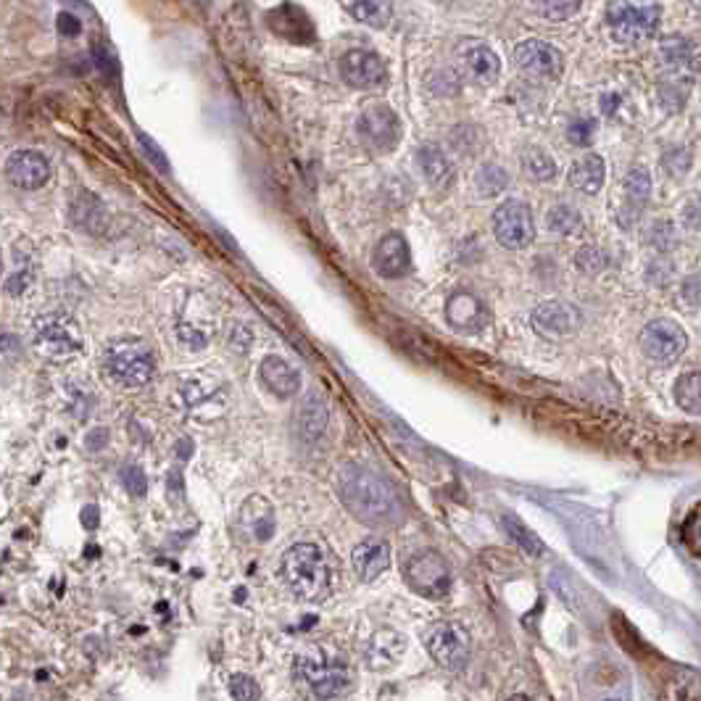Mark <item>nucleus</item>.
Instances as JSON below:
<instances>
[{
	"label": "nucleus",
	"instance_id": "obj_16",
	"mask_svg": "<svg viewBox=\"0 0 701 701\" xmlns=\"http://www.w3.org/2000/svg\"><path fill=\"white\" fill-rule=\"evenodd\" d=\"M488 309L472 293H451L446 300V322L462 335H475L488 325Z\"/></svg>",
	"mask_w": 701,
	"mask_h": 701
},
{
	"label": "nucleus",
	"instance_id": "obj_14",
	"mask_svg": "<svg viewBox=\"0 0 701 701\" xmlns=\"http://www.w3.org/2000/svg\"><path fill=\"white\" fill-rule=\"evenodd\" d=\"M5 175L19 190H40L50 179V164L37 150H14L5 161Z\"/></svg>",
	"mask_w": 701,
	"mask_h": 701
},
{
	"label": "nucleus",
	"instance_id": "obj_33",
	"mask_svg": "<svg viewBox=\"0 0 701 701\" xmlns=\"http://www.w3.org/2000/svg\"><path fill=\"white\" fill-rule=\"evenodd\" d=\"M625 193L630 203L641 206L651 196V177L644 167H633L625 177Z\"/></svg>",
	"mask_w": 701,
	"mask_h": 701
},
{
	"label": "nucleus",
	"instance_id": "obj_51",
	"mask_svg": "<svg viewBox=\"0 0 701 701\" xmlns=\"http://www.w3.org/2000/svg\"><path fill=\"white\" fill-rule=\"evenodd\" d=\"M617 106H620V96H604L601 98V108H604V114H615L617 111Z\"/></svg>",
	"mask_w": 701,
	"mask_h": 701
},
{
	"label": "nucleus",
	"instance_id": "obj_43",
	"mask_svg": "<svg viewBox=\"0 0 701 701\" xmlns=\"http://www.w3.org/2000/svg\"><path fill=\"white\" fill-rule=\"evenodd\" d=\"M594 122H588V119H577V122H573L570 125V129H567V137L575 143V146H588L591 143V137H594Z\"/></svg>",
	"mask_w": 701,
	"mask_h": 701
},
{
	"label": "nucleus",
	"instance_id": "obj_5",
	"mask_svg": "<svg viewBox=\"0 0 701 701\" xmlns=\"http://www.w3.org/2000/svg\"><path fill=\"white\" fill-rule=\"evenodd\" d=\"M296 676L309 686V691L317 699H335L349 688L350 683L346 662L335 659V656L325 659L320 651L300 654L299 662H296Z\"/></svg>",
	"mask_w": 701,
	"mask_h": 701
},
{
	"label": "nucleus",
	"instance_id": "obj_15",
	"mask_svg": "<svg viewBox=\"0 0 701 701\" xmlns=\"http://www.w3.org/2000/svg\"><path fill=\"white\" fill-rule=\"evenodd\" d=\"M530 322H533V330L544 338H567L580 327V314L570 303L546 300L533 311Z\"/></svg>",
	"mask_w": 701,
	"mask_h": 701
},
{
	"label": "nucleus",
	"instance_id": "obj_29",
	"mask_svg": "<svg viewBox=\"0 0 701 701\" xmlns=\"http://www.w3.org/2000/svg\"><path fill=\"white\" fill-rule=\"evenodd\" d=\"M501 525H503V530L509 533V538H512L520 549L527 551L530 556H541V554L546 551L544 541H541L535 533H530L523 523H517L514 517H503V520H501Z\"/></svg>",
	"mask_w": 701,
	"mask_h": 701
},
{
	"label": "nucleus",
	"instance_id": "obj_2",
	"mask_svg": "<svg viewBox=\"0 0 701 701\" xmlns=\"http://www.w3.org/2000/svg\"><path fill=\"white\" fill-rule=\"evenodd\" d=\"M282 580L300 601L327 599L332 588V573L325 551L317 544H296L282 554Z\"/></svg>",
	"mask_w": 701,
	"mask_h": 701
},
{
	"label": "nucleus",
	"instance_id": "obj_50",
	"mask_svg": "<svg viewBox=\"0 0 701 701\" xmlns=\"http://www.w3.org/2000/svg\"><path fill=\"white\" fill-rule=\"evenodd\" d=\"M79 520H82V527H85V530H96V527L100 525L98 506H96V503H87V506L82 509Z\"/></svg>",
	"mask_w": 701,
	"mask_h": 701
},
{
	"label": "nucleus",
	"instance_id": "obj_7",
	"mask_svg": "<svg viewBox=\"0 0 701 701\" xmlns=\"http://www.w3.org/2000/svg\"><path fill=\"white\" fill-rule=\"evenodd\" d=\"M406 583L427 599H443L451 591V570L438 551H420L403 567Z\"/></svg>",
	"mask_w": 701,
	"mask_h": 701
},
{
	"label": "nucleus",
	"instance_id": "obj_39",
	"mask_svg": "<svg viewBox=\"0 0 701 701\" xmlns=\"http://www.w3.org/2000/svg\"><path fill=\"white\" fill-rule=\"evenodd\" d=\"M75 217H76V225L85 227L87 232H100L103 229V208H100V203L96 200L93 206H76L75 208Z\"/></svg>",
	"mask_w": 701,
	"mask_h": 701
},
{
	"label": "nucleus",
	"instance_id": "obj_40",
	"mask_svg": "<svg viewBox=\"0 0 701 701\" xmlns=\"http://www.w3.org/2000/svg\"><path fill=\"white\" fill-rule=\"evenodd\" d=\"M249 527H250V533H253L259 541H269V538H272V533H275V517H272L269 506H267L261 514H253Z\"/></svg>",
	"mask_w": 701,
	"mask_h": 701
},
{
	"label": "nucleus",
	"instance_id": "obj_23",
	"mask_svg": "<svg viewBox=\"0 0 701 701\" xmlns=\"http://www.w3.org/2000/svg\"><path fill=\"white\" fill-rule=\"evenodd\" d=\"M327 422H330V409H327L325 399L317 396V393H309L303 399V403H300L299 411L300 435L306 441H317V438H322V432L327 430Z\"/></svg>",
	"mask_w": 701,
	"mask_h": 701
},
{
	"label": "nucleus",
	"instance_id": "obj_17",
	"mask_svg": "<svg viewBox=\"0 0 701 701\" xmlns=\"http://www.w3.org/2000/svg\"><path fill=\"white\" fill-rule=\"evenodd\" d=\"M372 267H375L377 275L385 277V279H399V277H403L411 269L409 243H406L401 235H396V232L385 235V238L377 243L375 256H372Z\"/></svg>",
	"mask_w": 701,
	"mask_h": 701
},
{
	"label": "nucleus",
	"instance_id": "obj_46",
	"mask_svg": "<svg viewBox=\"0 0 701 701\" xmlns=\"http://www.w3.org/2000/svg\"><path fill=\"white\" fill-rule=\"evenodd\" d=\"M56 26H58V32H61L64 37H76V35L82 32V22H79L76 16H72V14H58Z\"/></svg>",
	"mask_w": 701,
	"mask_h": 701
},
{
	"label": "nucleus",
	"instance_id": "obj_52",
	"mask_svg": "<svg viewBox=\"0 0 701 701\" xmlns=\"http://www.w3.org/2000/svg\"><path fill=\"white\" fill-rule=\"evenodd\" d=\"M177 453H179V459H188V456L193 453V443H190V438H182V441H179Z\"/></svg>",
	"mask_w": 701,
	"mask_h": 701
},
{
	"label": "nucleus",
	"instance_id": "obj_41",
	"mask_svg": "<svg viewBox=\"0 0 701 701\" xmlns=\"http://www.w3.org/2000/svg\"><path fill=\"white\" fill-rule=\"evenodd\" d=\"M137 143H140V150L148 156V161L158 169V172H169V158L164 156V150L158 148L148 135H137Z\"/></svg>",
	"mask_w": 701,
	"mask_h": 701
},
{
	"label": "nucleus",
	"instance_id": "obj_35",
	"mask_svg": "<svg viewBox=\"0 0 701 701\" xmlns=\"http://www.w3.org/2000/svg\"><path fill=\"white\" fill-rule=\"evenodd\" d=\"M683 544L701 559V503L691 509V514L683 523Z\"/></svg>",
	"mask_w": 701,
	"mask_h": 701
},
{
	"label": "nucleus",
	"instance_id": "obj_55",
	"mask_svg": "<svg viewBox=\"0 0 701 701\" xmlns=\"http://www.w3.org/2000/svg\"><path fill=\"white\" fill-rule=\"evenodd\" d=\"M604 701H630L627 696H612V699H604Z\"/></svg>",
	"mask_w": 701,
	"mask_h": 701
},
{
	"label": "nucleus",
	"instance_id": "obj_20",
	"mask_svg": "<svg viewBox=\"0 0 701 701\" xmlns=\"http://www.w3.org/2000/svg\"><path fill=\"white\" fill-rule=\"evenodd\" d=\"M259 377L267 385L269 393H275L277 399H293L300 388V375L279 356H267L259 367Z\"/></svg>",
	"mask_w": 701,
	"mask_h": 701
},
{
	"label": "nucleus",
	"instance_id": "obj_38",
	"mask_svg": "<svg viewBox=\"0 0 701 701\" xmlns=\"http://www.w3.org/2000/svg\"><path fill=\"white\" fill-rule=\"evenodd\" d=\"M575 261L585 275H599L601 269L606 267V256L596 246H583V249L577 250Z\"/></svg>",
	"mask_w": 701,
	"mask_h": 701
},
{
	"label": "nucleus",
	"instance_id": "obj_31",
	"mask_svg": "<svg viewBox=\"0 0 701 701\" xmlns=\"http://www.w3.org/2000/svg\"><path fill=\"white\" fill-rule=\"evenodd\" d=\"M546 225L556 235H575L577 229L583 227V219L573 206H554L546 214Z\"/></svg>",
	"mask_w": 701,
	"mask_h": 701
},
{
	"label": "nucleus",
	"instance_id": "obj_27",
	"mask_svg": "<svg viewBox=\"0 0 701 701\" xmlns=\"http://www.w3.org/2000/svg\"><path fill=\"white\" fill-rule=\"evenodd\" d=\"M343 8L349 11L350 16L356 22L367 26H375V29H382V26L391 22V14H393V5L391 3H377V0H359V3H343Z\"/></svg>",
	"mask_w": 701,
	"mask_h": 701
},
{
	"label": "nucleus",
	"instance_id": "obj_21",
	"mask_svg": "<svg viewBox=\"0 0 701 701\" xmlns=\"http://www.w3.org/2000/svg\"><path fill=\"white\" fill-rule=\"evenodd\" d=\"M403 651H406V638L391 627H382L372 635V641L367 646V667L370 670H391L399 665Z\"/></svg>",
	"mask_w": 701,
	"mask_h": 701
},
{
	"label": "nucleus",
	"instance_id": "obj_11",
	"mask_svg": "<svg viewBox=\"0 0 701 701\" xmlns=\"http://www.w3.org/2000/svg\"><path fill=\"white\" fill-rule=\"evenodd\" d=\"M427 651L430 656L446 667V670H459L467 665L470 659V651H472V641H470V633L459 623H441L435 625L425 638Z\"/></svg>",
	"mask_w": 701,
	"mask_h": 701
},
{
	"label": "nucleus",
	"instance_id": "obj_37",
	"mask_svg": "<svg viewBox=\"0 0 701 701\" xmlns=\"http://www.w3.org/2000/svg\"><path fill=\"white\" fill-rule=\"evenodd\" d=\"M119 480H122V485H125L127 491L132 493V496H146V491H148V480H146V472L137 467V464H127L122 467V472H119Z\"/></svg>",
	"mask_w": 701,
	"mask_h": 701
},
{
	"label": "nucleus",
	"instance_id": "obj_53",
	"mask_svg": "<svg viewBox=\"0 0 701 701\" xmlns=\"http://www.w3.org/2000/svg\"><path fill=\"white\" fill-rule=\"evenodd\" d=\"M167 483H169V488H172V491H177V493L182 491V475H179L177 470H172V472L167 475Z\"/></svg>",
	"mask_w": 701,
	"mask_h": 701
},
{
	"label": "nucleus",
	"instance_id": "obj_9",
	"mask_svg": "<svg viewBox=\"0 0 701 701\" xmlns=\"http://www.w3.org/2000/svg\"><path fill=\"white\" fill-rule=\"evenodd\" d=\"M686 346H688L686 330L673 320H654L641 330V350L649 361L659 367L677 361Z\"/></svg>",
	"mask_w": 701,
	"mask_h": 701
},
{
	"label": "nucleus",
	"instance_id": "obj_54",
	"mask_svg": "<svg viewBox=\"0 0 701 701\" xmlns=\"http://www.w3.org/2000/svg\"><path fill=\"white\" fill-rule=\"evenodd\" d=\"M509 701H533V699H530V696H523V694H517V696H512Z\"/></svg>",
	"mask_w": 701,
	"mask_h": 701
},
{
	"label": "nucleus",
	"instance_id": "obj_25",
	"mask_svg": "<svg viewBox=\"0 0 701 701\" xmlns=\"http://www.w3.org/2000/svg\"><path fill=\"white\" fill-rule=\"evenodd\" d=\"M417 161H420L422 172L435 188H449L451 179H453V167L446 158V153L438 146H422L417 150Z\"/></svg>",
	"mask_w": 701,
	"mask_h": 701
},
{
	"label": "nucleus",
	"instance_id": "obj_44",
	"mask_svg": "<svg viewBox=\"0 0 701 701\" xmlns=\"http://www.w3.org/2000/svg\"><path fill=\"white\" fill-rule=\"evenodd\" d=\"M680 290H683V299H686V303H691V306H701V272L686 277Z\"/></svg>",
	"mask_w": 701,
	"mask_h": 701
},
{
	"label": "nucleus",
	"instance_id": "obj_18",
	"mask_svg": "<svg viewBox=\"0 0 701 701\" xmlns=\"http://www.w3.org/2000/svg\"><path fill=\"white\" fill-rule=\"evenodd\" d=\"M350 564L359 580L372 583L391 567V546L382 538H364L350 551Z\"/></svg>",
	"mask_w": 701,
	"mask_h": 701
},
{
	"label": "nucleus",
	"instance_id": "obj_3",
	"mask_svg": "<svg viewBox=\"0 0 701 701\" xmlns=\"http://www.w3.org/2000/svg\"><path fill=\"white\" fill-rule=\"evenodd\" d=\"M103 370L117 385L140 388L150 382V377L156 372V356L146 340L119 338V340H111L103 350Z\"/></svg>",
	"mask_w": 701,
	"mask_h": 701
},
{
	"label": "nucleus",
	"instance_id": "obj_47",
	"mask_svg": "<svg viewBox=\"0 0 701 701\" xmlns=\"http://www.w3.org/2000/svg\"><path fill=\"white\" fill-rule=\"evenodd\" d=\"M683 222L688 229L694 232H701V200H691L683 211Z\"/></svg>",
	"mask_w": 701,
	"mask_h": 701
},
{
	"label": "nucleus",
	"instance_id": "obj_19",
	"mask_svg": "<svg viewBox=\"0 0 701 701\" xmlns=\"http://www.w3.org/2000/svg\"><path fill=\"white\" fill-rule=\"evenodd\" d=\"M459 64L464 69V75L470 76L477 85H491L496 82V76L501 72V61L499 56L488 46H480V43H467L459 50Z\"/></svg>",
	"mask_w": 701,
	"mask_h": 701
},
{
	"label": "nucleus",
	"instance_id": "obj_12",
	"mask_svg": "<svg viewBox=\"0 0 701 701\" xmlns=\"http://www.w3.org/2000/svg\"><path fill=\"white\" fill-rule=\"evenodd\" d=\"M340 76L353 90H375L388 79V69L372 50H349L340 58Z\"/></svg>",
	"mask_w": 701,
	"mask_h": 701
},
{
	"label": "nucleus",
	"instance_id": "obj_32",
	"mask_svg": "<svg viewBox=\"0 0 701 701\" xmlns=\"http://www.w3.org/2000/svg\"><path fill=\"white\" fill-rule=\"evenodd\" d=\"M523 169L533 179H551V177L556 175V161L551 158L546 150L527 148L523 153Z\"/></svg>",
	"mask_w": 701,
	"mask_h": 701
},
{
	"label": "nucleus",
	"instance_id": "obj_4",
	"mask_svg": "<svg viewBox=\"0 0 701 701\" xmlns=\"http://www.w3.org/2000/svg\"><path fill=\"white\" fill-rule=\"evenodd\" d=\"M32 346L50 361H64L82 350V335L66 314L48 311L32 322Z\"/></svg>",
	"mask_w": 701,
	"mask_h": 701
},
{
	"label": "nucleus",
	"instance_id": "obj_45",
	"mask_svg": "<svg viewBox=\"0 0 701 701\" xmlns=\"http://www.w3.org/2000/svg\"><path fill=\"white\" fill-rule=\"evenodd\" d=\"M93 56H96V66H98L103 75H117V72H119L114 56L108 53V48H103L100 43L98 46H93Z\"/></svg>",
	"mask_w": 701,
	"mask_h": 701
},
{
	"label": "nucleus",
	"instance_id": "obj_34",
	"mask_svg": "<svg viewBox=\"0 0 701 701\" xmlns=\"http://www.w3.org/2000/svg\"><path fill=\"white\" fill-rule=\"evenodd\" d=\"M227 688L235 701H259L261 699V688L250 676H229Z\"/></svg>",
	"mask_w": 701,
	"mask_h": 701
},
{
	"label": "nucleus",
	"instance_id": "obj_48",
	"mask_svg": "<svg viewBox=\"0 0 701 701\" xmlns=\"http://www.w3.org/2000/svg\"><path fill=\"white\" fill-rule=\"evenodd\" d=\"M435 76L441 79V85H438V87H430V90H432L435 96H453V93H456L453 87H449V82H451V85H459V76L451 75L449 69H441V72H438V75H435Z\"/></svg>",
	"mask_w": 701,
	"mask_h": 701
},
{
	"label": "nucleus",
	"instance_id": "obj_22",
	"mask_svg": "<svg viewBox=\"0 0 701 701\" xmlns=\"http://www.w3.org/2000/svg\"><path fill=\"white\" fill-rule=\"evenodd\" d=\"M659 701H701V673L694 667H673L665 680Z\"/></svg>",
	"mask_w": 701,
	"mask_h": 701
},
{
	"label": "nucleus",
	"instance_id": "obj_42",
	"mask_svg": "<svg viewBox=\"0 0 701 701\" xmlns=\"http://www.w3.org/2000/svg\"><path fill=\"white\" fill-rule=\"evenodd\" d=\"M177 338H179V343H182V346H188V349H193V350L203 349V346L208 343V335L193 325L177 327Z\"/></svg>",
	"mask_w": 701,
	"mask_h": 701
},
{
	"label": "nucleus",
	"instance_id": "obj_26",
	"mask_svg": "<svg viewBox=\"0 0 701 701\" xmlns=\"http://www.w3.org/2000/svg\"><path fill=\"white\" fill-rule=\"evenodd\" d=\"M659 53H662L665 66L676 76L694 69V46L686 37H667V40H662Z\"/></svg>",
	"mask_w": 701,
	"mask_h": 701
},
{
	"label": "nucleus",
	"instance_id": "obj_10",
	"mask_svg": "<svg viewBox=\"0 0 701 701\" xmlns=\"http://www.w3.org/2000/svg\"><path fill=\"white\" fill-rule=\"evenodd\" d=\"M356 132L361 137V143L375 153H391L399 146L401 137V122L399 117L382 106L375 103L370 108H364L356 119Z\"/></svg>",
	"mask_w": 701,
	"mask_h": 701
},
{
	"label": "nucleus",
	"instance_id": "obj_1",
	"mask_svg": "<svg viewBox=\"0 0 701 701\" xmlns=\"http://www.w3.org/2000/svg\"><path fill=\"white\" fill-rule=\"evenodd\" d=\"M338 493L346 509L364 525L393 527L403 517L393 483L364 464H346L338 472Z\"/></svg>",
	"mask_w": 701,
	"mask_h": 701
},
{
	"label": "nucleus",
	"instance_id": "obj_28",
	"mask_svg": "<svg viewBox=\"0 0 701 701\" xmlns=\"http://www.w3.org/2000/svg\"><path fill=\"white\" fill-rule=\"evenodd\" d=\"M677 406L688 414H701V372H686L676 382Z\"/></svg>",
	"mask_w": 701,
	"mask_h": 701
},
{
	"label": "nucleus",
	"instance_id": "obj_8",
	"mask_svg": "<svg viewBox=\"0 0 701 701\" xmlns=\"http://www.w3.org/2000/svg\"><path fill=\"white\" fill-rule=\"evenodd\" d=\"M493 235L503 249L520 250L533 243L535 222L530 214V206L517 198H509L493 211Z\"/></svg>",
	"mask_w": 701,
	"mask_h": 701
},
{
	"label": "nucleus",
	"instance_id": "obj_49",
	"mask_svg": "<svg viewBox=\"0 0 701 701\" xmlns=\"http://www.w3.org/2000/svg\"><path fill=\"white\" fill-rule=\"evenodd\" d=\"M106 443H108V430H106V427H96V430H90V432H87V438H85V446H87V451L106 449Z\"/></svg>",
	"mask_w": 701,
	"mask_h": 701
},
{
	"label": "nucleus",
	"instance_id": "obj_30",
	"mask_svg": "<svg viewBox=\"0 0 701 701\" xmlns=\"http://www.w3.org/2000/svg\"><path fill=\"white\" fill-rule=\"evenodd\" d=\"M509 185V175L496 167V164H485V167H480L475 175V188L480 196H485V198H491V196H499L501 190Z\"/></svg>",
	"mask_w": 701,
	"mask_h": 701
},
{
	"label": "nucleus",
	"instance_id": "obj_36",
	"mask_svg": "<svg viewBox=\"0 0 701 701\" xmlns=\"http://www.w3.org/2000/svg\"><path fill=\"white\" fill-rule=\"evenodd\" d=\"M533 8L544 19H549V22H564V19H570L573 14L580 11V3H556V0H551V3H535Z\"/></svg>",
	"mask_w": 701,
	"mask_h": 701
},
{
	"label": "nucleus",
	"instance_id": "obj_6",
	"mask_svg": "<svg viewBox=\"0 0 701 701\" xmlns=\"http://www.w3.org/2000/svg\"><path fill=\"white\" fill-rule=\"evenodd\" d=\"M606 25L620 43H641L659 26V5L654 3H609Z\"/></svg>",
	"mask_w": 701,
	"mask_h": 701
},
{
	"label": "nucleus",
	"instance_id": "obj_24",
	"mask_svg": "<svg viewBox=\"0 0 701 701\" xmlns=\"http://www.w3.org/2000/svg\"><path fill=\"white\" fill-rule=\"evenodd\" d=\"M604 175H606L604 172V158L596 156V153H588L580 161H575V167L570 172V179H573V185L580 193L594 196V193H599L601 185H604Z\"/></svg>",
	"mask_w": 701,
	"mask_h": 701
},
{
	"label": "nucleus",
	"instance_id": "obj_13",
	"mask_svg": "<svg viewBox=\"0 0 701 701\" xmlns=\"http://www.w3.org/2000/svg\"><path fill=\"white\" fill-rule=\"evenodd\" d=\"M514 64L520 72L527 76H538V79H551V76L562 75L564 58L562 53L541 40H525L514 48Z\"/></svg>",
	"mask_w": 701,
	"mask_h": 701
}]
</instances>
